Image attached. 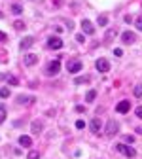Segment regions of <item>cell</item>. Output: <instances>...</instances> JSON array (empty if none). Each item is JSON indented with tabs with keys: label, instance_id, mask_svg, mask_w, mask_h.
I'll return each instance as SVG.
<instances>
[{
	"label": "cell",
	"instance_id": "cell-1",
	"mask_svg": "<svg viewBox=\"0 0 142 159\" xmlns=\"http://www.w3.org/2000/svg\"><path fill=\"white\" fill-rule=\"evenodd\" d=\"M59 70H61V61L55 59V61H51V63L48 64V68H45V74H48V76H57Z\"/></svg>",
	"mask_w": 142,
	"mask_h": 159
},
{
	"label": "cell",
	"instance_id": "cell-2",
	"mask_svg": "<svg viewBox=\"0 0 142 159\" xmlns=\"http://www.w3.org/2000/svg\"><path fill=\"white\" fill-rule=\"evenodd\" d=\"M119 133V123L116 119H110L108 123H106V135L108 136H116Z\"/></svg>",
	"mask_w": 142,
	"mask_h": 159
},
{
	"label": "cell",
	"instance_id": "cell-3",
	"mask_svg": "<svg viewBox=\"0 0 142 159\" xmlns=\"http://www.w3.org/2000/svg\"><path fill=\"white\" fill-rule=\"evenodd\" d=\"M82 61H78V59H72V61H68V63H67V70H68V72L70 74H78L80 72V70H82Z\"/></svg>",
	"mask_w": 142,
	"mask_h": 159
},
{
	"label": "cell",
	"instance_id": "cell-4",
	"mask_svg": "<svg viewBox=\"0 0 142 159\" xmlns=\"http://www.w3.org/2000/svg\"><path fill=\"white\" fill-rule=\"evenodd\" d=\"M116 150H118L119 153H123V155H127V157H135V155H136V150H135V148L125 146V144H116Z\"/></svg>",
	"mask_w": 142,
	"mask_h": 159
},
{
	"label": "cell",
	"instance_id": "cell-5",
	"mask_svg": "<svg viewBox=\"0 0 142 159\" xmlns=\"http://www.w3.org/2000/svg\"><path fill=\"white\" fill-rule=\"evenodd\" d=\"M95 68H97L99 72L106 74V72L110 70V63H108V59H97V63H95Z\"/></svg>",
	"mask_w": 142,
	"mask_h": 159
},
{
	"label": "cell",
	"instance_id": "cell-6",
	"mask_svg": "<svg viewBox=\"0 0 142 159\" xmlns=\"http://www.w3.org/2000/svg\"><path fill=\"white\" fill-rule=\"evenodd\" d=\"M129 110H131V102L129 100H119L118 104H116V112H118V114H127Z\"/></svg>",
	"mask_w": 142,
	"mask_h": 159
},
{
	"label": "cell",
	"instance_id": "cell-7",
	"mask_svg": "<svg viewBox=\"0 0 142 159\" xmlns=\"http://www.w3.org/2000/svg\"><path fill=\"white\" fill-rule=\"evenodd\" d=\"M34 45V38L32 36H25L23 40H21V44H19V49L21 51H27V49H30Z\"/></svg>",
	"mask_w": 142,
	"mask_h": 159
},
{
	"label": "cell",
	"instance_id": "cell-8",
	"mask_svg": "<svg viewBox=\"0 0 142 159\" xmlns=\"http://www.w3.org/2000/svg\"><path fill=\"white\" fill-rule=\"evenodd\" d=\"M63 44H64V42H63L59 36H51V38L48 40V45H49L51 49H61V48H63Z\"/></svg>",
	"mask_w": 142,
	"mask_h": 159
},
{
	"label": "cell",
	"instance_id": "cell-9",
	"mask_svg": "<svg viewBox=\"0 0 142 159\" xmlns=\"http://www.w3.org/2000/svg\"><path fill=\"white\" fill-rule=\"evenodd\" d=\"M100 127H102V121H100L99 117H93V119L89 121V129H91V133H95V135L100 131Z\"/></svg>",
	"mask_w": 142,
	"mask_h": 159
},
{
	"label": "cell",
	"instance_id": "cell-10",
	"mask_svg": "<svg viewBox=\"0 0 142 159\" xmlns=\"http://www.w3.org/2000/svg\"><path fill=\"white\" fill-rule=\"evenodd\" d=\"M135 40H136V36H135V32H131V30H125V32L121 34V42L123 44H135Z\"/></svg>",
	"mask_w": 142,
	"mask_h": 159
},
{
	"label": "cell",
	"instance_id": "cell-11",
	"mask_svg": "<svg viewBox=\"0 0 142 159\" xmlns=\"http://www.w3.org/2000/svg\"><path fill=\"white\" fill-rule=\"evenodd\" d=\"M82 30H83V34H93L95 27H93V23H91L89 19H83L82 21Z\"/></svg>",
	"mask_w": 142,
	"mask_h": 159
},
{
	"label": "cell",
	"instance_id": "cell-12",
	"mask_svg": "<svg viewBox=\"0 0 142 159\" xmlns=\"http://www.w3.org/2000/svg\"><path fill=\"white\" fill-rule=\"evenodd\" d=\"M34 100H36L34 97H27V95H19V97H17V104H25V106L32 104Z\"/></svg>",
	"mask_w": 142,
	"mask_h": 159
},
{
	"label": "cell",
	"instance_id": "cell-13",
	"mask_svg": "<svg viewBox=\"0 0 142 159\" xmlns=\"http://www.w3.org/2000/svg\"><path fill=\"white\" fill-rule=\"evenodd\" d=\"M36 63H38V57L34 53H27V55H25V64H27V66H32Z\"/></svg>",
	"mask_w": 142,
	"mask_h": 159
},
{
	"label": "cell",
	"instance_id": "cell-14",
	"mask_svg": "<svg viewBox=\"0 0 142 159\" xmlns=\"http://www.w3.org/2000/svg\"><path fill=\"white\" fill-rule=\"evenodd\" d=\"M19 144H21L23 148H30V146H32V138L27 136V135H21V136H19Z\"/></svg>",
	"mask_w": 142,
	"mask_h": 159
},
{
	"label": "cell",
	"instance_id": "cell-15",
	"mask_svg": "<svg viewBox=\"0 0 142 159\" xmlns=\"http://www.w3.org/2000/svg\"><path fill=\"white\" fill-rule=\"evenodd\" d=\"M44 129V125H42V121H32V125H30V131H32V135H40Z\"/></svg>",
	"mask_w": 142,
	"mask_h": 159
},
{
	"label": "cell",
	"instance_id": "cell-16",
	"mask_svg": "<svg viewBox=\"0 0 142 159\" xmlns=\"http://www.w3.org/2000/svg\"><path fill=\"white\" fill-rule=\"evenodd\" d=\"M95 99H97V91H95V89H89L87 95H85V100H87V102H93Z\"/></svg>",
	"mask_w": 142,
	"mask_h": 159
},
{
	"label": "cell",
	"instance_id": "cell-17",
	"mask_svg": "<svg viewBox=\"0 0 142 159\" xmlns=\"http://www.w3.org/2000/svg\"><path fill=\"white\" fill-rule=\"evenodd\" d=\"M97 25H99V27H106V25H108V17H106V15H99Z\"/></svg>",
	"mask_w": 142,
	"mask_h": 159
},
{
	"label": "cell",
	"instance_id": "cell-18",
	"mask_svg": "<svg viewBox=\"0 0 142 159\" xmlns=\"http://www.w3.org/2000/svg\"><path fill=\"white\" fill-rule=\"evenodd\" d=\"M12 12L15 15H21L23 13V6H21V4H12Z\"/></svg>",
	"mask_w": 142,
	"mask_h": 159
},
{
	"label": "cell",
	"instance_id": "cell-19",
	"mask_svg": "<svg viewBox=\"0 0 142 159\" xmlns=\"http://www.w3.org/2000/svg\"><path fill=\"white\" fill-rule=\"evenodd\" d=\"M6 80H8V84H10V85H19V80L15 78V76H12V74H8V76H6Z\"/></svg>",
	"mask_w": 142,
	"mask_h": 159
},
{
	"label": "cell",
	"instance_id": "cell-20",
	"mask_svg": "<svg viewBox=\"0 0 142 159\" xmlns=\"http://www.w3.org/2000/svg\"><path fill=\"white\" fill-rule=\"evenodd\" d=\"M6 116H8V112H6V106H4V104H0V123H2L4 119H6Z\"/></svg>",
	"mask_w": 142,
	"mask_h": 159
},
{
	"label": "cell",
	"instance_id": "cell-21",
	"mask_svg": "<svg viewBox=\"0 0 142 159\" xmlns=\"http://www.w3.org/2000/svg\"><path fill=\"white\" fill-rule=\"evenodd\" d=\"M10 95H12V91H10L8 87H2V89H0V97H2V99H8Z\"/></svg>",
	"mask_w": 142,
	"mask_h": 159
},
{
	"label": "cell",
	"instance_id": "cell-22",
	"mask_svg": "<svg viewBox=\"0 0 142 159\" xmlns=\"http://www.w3.org/2000/svg\"><path fill=\"white\" fill-rule=\"evenodd\" d=\"M133 93H135V97H136V99H140V97H142V85H140V84H138V85H135Z\"/></svg>",
	"mask_w": 142,
	"mask_h": 159
},
{
	"label": "cell",
	"instance_id": "cell-23",
	"mask_svg": "<svg viewBox=\"0 0 142 159\" xmlns=\"http://www.w3.org/2000/svg\"><path fill=\"white\" fill-rule=\"evenodd\" d=\"M87 81H89V76H82V78H76V80H74V84H76V85H80V84H87Z\"/></svg>",
	"mask_w": 142,
	"mask_h": 159
},
{
	"label": "cell",
	"instance_id": "cell-24",
	"mask_svg": "<svg viewBox=\"0 0 142 159\" xmlns=\"http://www.w3.org/2000/svg\"><path fill=\"white\" fill-rule=\"evenodd\" d=\"M135 27H136V30H140V32H142V15H140V17H136Z\"/></svg>",
	"mask_w": 142,
	"mask_h": 159
},
{
	"label": "cell",
	"instance_id": "cell-25",
	"mask_svg": "<svg viewBox=\"0 0 142 159\" xmlns=\"http://www.w3.org/2000/svg\"><path fill=\"white\" fill-rule=\"evenodd\" d=\"M29 159H40V152L30 150V152H29Z\"/></svg>",
	"mask_w": 142,
	"mask_h": 159
},
{
	"label": "cell",
	"instance_id": "cell-26",
	"mask_svg": "<svg viewBox=\"0 0 142 159\" xmlns=\"http://www.w3.org/2000/svg\"><path fill=\"white\" fill-rule=\"evenodd\" d=\"M116 36V30L112 29V30H106V36H104V40H112Z\"/></svg>",
	"mask_w": 142,
	"mask_h": 159
},
{
	"label": "cell",
	"instance_id": "cell-27",
	"mask_svg": "<svg viewBox=\"0 0 142 159\" xmlns=\"http://www.w3.org/2000/svg\"><path fill=\"white\" fill-rule=\"evenodd\" d=\"M13 27L17 29V30H23V29H25V23H23V21H15V23H13Z\"/></svg>",
	"mask_w": 142,
	"mask_h": 159
},
{
	"label": "cell",
	"instance_id": "cell-28",
	"mask_svg": "<svg viewBox=\"0 0 142 159\" xmlns=\"http://www.w3.org/2000/svg\"><path fill=\"white\" fill-rule=\"evenodd\" d=\"M123 140L127 142V144H133V142H135V136H131V135H125V136H123Z\"/></svg>",
	"mask_w": 142,
	"mask_h": 159
},
{
	"label": "cell",
	"instance_id": "cell-29",
	"mask_svg": "<svg viewBox=\"0 0 142 159\" xmlns=\"http://www.w3.org/2000/svg\"><path fill=\"white\" fill-rule=\"evenodd\" d=\"M76 42L83 44V42H85V34H76Z\"/></svg>",
	"mask_w": 142,
	"mask_h": 159
},
{
	"label": "cell",
	"instance_id": "cell-30",
	"mask_svg": "<svg viewBox=\"0 0 142 159\" xmlns=\"http://www.w3.org/2000/svg\"><path fill=\"white\" fill-rule=\"evenodd\" d=\"M83 127H85V121H83V119H78V121H76V129H83Z\"/></svg>",
	"mask_w": 142,
	"mask_h": 159
},
{
	"label": "cell",
	"instance_id": "cell-31",
	"mask_svg": "<svg viewBox=\"0 0 142 159\" xmlns=\"http://www.w3.org/2000/svg\"><path fill=\"white\" fill-rule=\"evenodd\" d=\"M135 114H136V117H140V119H142V106H138V108L135 110Z\"/></svg>",
	"mask_w": 142,
	"mask_h": 159
},
{
	"label": "cell",
	"instance_id": "cell-32",
	"mask_svg": "<svg viewBox=\"0 0 142 159\" xmlns=\"http://www.w3.org/2000/svg\"><path fill=\"white\" fill-rule=\"evenodd\" d=\"M114 55H116V57H121V55H123V51H121L119 48H116V49H114Z\"/></svg>",
	"mask_w": 142,
	"mask_h": 159
},
{
	"label": "cell",
	"instance_id": "cell-33",
	"mask_svg": "<svg viewBox=\"0 0 142 159\" xmlns=\"http://www.w3.org/2000/svg\"><path fill=\"white\" fill-rule=\"evenodd\" d=\"M6 40H8L6 32H2V30H0V42H6Z\"/></svg>",
	"mask_w": 142,
	"mask_h": 159
},
{
	"label": "cell",
	"instance_id": "cell-34",
	"mask_svg": "<svg viewBox=\"0 0 142 159\" xmlns=\"http://www.w3.org/2000/svg\"><path fill=\"white\" fill-rule=\"evenodd\" d=\"M123 21H125V23H131V21H133V17H131V15H125Z\"/></svg>",
	"mask_w": 142,
	"mask_h": 159
},
{
	"label": "cell",
	"instance_id": "cell-35",
	"mask_svg": "<svg viewBox=\"0 0 142 159\" xmlns=\"http://www.w3.org/2000/svg\"><path fill=\"white\" fill-rule=\"evenodd\" d=\"M67 27H68V30H72L74 29V23L72 21H67Z\"/></svg>",
	"mask_w": 142,
	"mask_h": 159
}]
</instances>
